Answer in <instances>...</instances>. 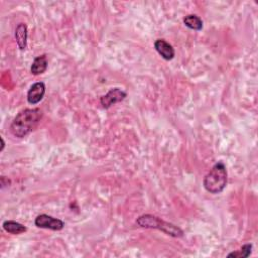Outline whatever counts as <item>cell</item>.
<instances>
[{"label": "cell", "mask_w": 258, "mask_h": 258, "mask_svg": "<svg viewBox=\"0 0 258 258\" xmlns=\"http://www.w3.org/2000/svg\"><path fill=\"white\" fill-rule=\"evenodd\" d=\"M27 37L28 30L25 23H19L15 29V40L17 46L21 51H24L27 47Z\"/></svg>", "instance_id": "cell-8"}, {"label": "cell", "mask_w": 258, "mask_h": 258, "mask_svg": "<svg viewBox=\"0 0 258 258\" xmlns=\"http://www.w3.org/2000/svg\"><path fill=\"white\" fill-rule=\"evenodd\" d=\"M227 180L228 174L226 166L222 161H218L214 164L204 178L203 186L210 194L217 195L224 191L227 186Z\"/></svg>", "instance_id": "cell-2"}, {"label": "cell", "mask_w": 258, "mask_h": 258, "mask_svg": "<svg viewBox=\"0 0 258 258\" xmlns=\"http://www.w3.org/2000/svg\"><path fill=\"white\" fill-rule=\"evenodd\" d=\"M154 48L156 52L161 56V58L165 61H171L176 56V52L173 46L168 44L164 39H156L154 42Z\"/></svg>", "instance_id": "cell-7"}, {"label": "cell", "mask_w": 258, "mask_h": 258, "mask_svg": "<svg viewBox=\"0 0 258 258\" xmlns=\"http://www.w3.org/2000/svg\"><path fill=\"white\" fill-rule=\"evenodd\" d=\"M0 139H1V142H2V146H1V151H3V149H4V146H5V143H4V140H3V138L1 137V138H0Z\"/></svg>", "instance_id": "cell-13"}, {"label": "cell", "mask_w": 258, "mask_h": 258, "mask_svg": "<svg viewBox=\"0 0 258 258\" xmlns=\"http://www.w3.org/2000/svg\"><path fill=\"white\" fill-rule=\"evenodd\" d=\"M184 23L188 28H190L192 30H196V31L202 30L203 26H204L203 20L195 14H189V15L185 16Z\"/></svg>", "instance_id": "cell-11"}, {"label": "cell", "mask_w": 258, "mask_h": 258, "mask_svg": "<svg viewBox=\"0 0 258 258\" xmlns=\"http://www.w3.org/2000/svg\"><path fill=\"white\" fill-rule=\"evenodd\" d=\"M46 94V85L44 82H36L31 85L27 92V101L29 104L39 103Z\"/></svg>", "instance_id": "cell-6"}, {"label": "cell", "mask_w": 258, "mask_h": 258, "mask_svg": "<svg viewBox=\"0 0 258 258\" xmlns=\"http://www.w3.org/2000/svg\"><path fill=\"white\" fill-rule=\"evenodd\" d=\"M251 251H252V244L251 243H247V244H244L243 246L240 247L239 250H236V251H233L231 253H229L227 255V257H233V258H246L248 257L250 254H251Z\"/></svg>", "instance_id": "cell-12"}, {"label": "cell", "mask_w": 258, "mask_h": 258, "mask_svg": "<svg viewBox=\"0 0 258 258\" xmlns=\"http://www.w3.org/2000/svg\"><path fill=\"white\" fill-rule=\"evenodd\" d=\"M3 229L10 233V234H14V235H17V234H21V233H24L26 232L27 228L19 223V222H16V221H13V220H7L3 223Z\"/></svg>", "instance_id": "cell-10"}, {"label": "cell", "mask_w": 258, "mask_h": 258, "mask_svg": "<svg viewBox=\"0 0 258 258\" xmlns=\"http://www.w3.org/2000/svg\"><path fill=\"white\" fill-rule=\"evenodd\" d=\"M48 66H49V63H48L47 56L46 55L38 56L34 59L32 65H31V68H30V72L34 76L41 75L47 71Z\"/></svg>", "instance_id": "cell-9"}, {"label": "cell", "mask_w": 258, "mask_h": 258, "mask_svg": "<svg viewBox=\"0 0 258 258\" xmlns=\"http://www.w3.org/2000/svg\"><path fill=\"white\" fill-rule=\"evenodd\" d=\"M42 118V111L39 108H26L21 110L10 125L13 136L23 138L32 132Z\"/></svg>", "instance_id": "cell-1"}, {"label": "cell", "mask_w": 258, "mask_h": 258, "mask_svg": "<svg viewBox=\"0 0 258 258\" xmlns=\"http://www.w3.org/2000/svg\"><path fill=\"white\" fill-rule=\"evenodd\" d=\"M126 95H127L126 92H124L120 88H113L100 98V103L103 108L108 109L111 106L115 105L116 103L123 101Z\"/></svg>", "instance_id": "cell-5"}, {"label": "cell", "mask_w": 258, "mask_h": 258, "mask_svg": "<svg viewBox=\"0 0 258 258\" xmlns=\"http://www.w3.org/2000/svg\"><path fill=\"white\" fill-rule=\"evenodd\" d=\"M34 224L38 228L50 229L53 231H60L65 227V223L61 219L55 218L47 214L38 215L34 220Z\"/></svg>", "instance_id": "cell-4"}, {"label": "cell", "mask_w": 258, "mask_h": 258, "mask_svg": "<svg viewBox=\"0 0 258 258\" xmlns=\"http://www.w3.org/2000/svg\"><path fill=\"white\" fill-rule=\"evenodd\" d=\"M136 224L141 228L160 230L163 233L176 238H180L184 236V231L179 226L170 222H166L161 218L154 216V215H151V214L141 215V216L137 218Z\"/></svg>", "instance_id": "cell-3"}]
</instances>
